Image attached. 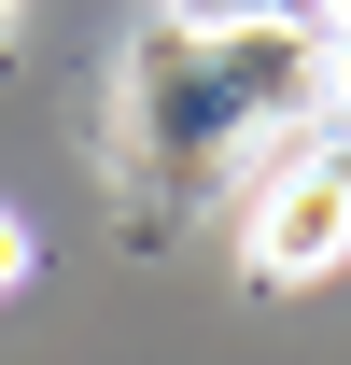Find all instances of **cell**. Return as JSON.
Here are the masks:
<instances>
[{
  "instance_id": "5b68a950",
  "label": "cell",
  "mask_w": 351,
  "mask_h": 365,
  "mask_svg": "<svg viewBox=\"0 0 351 365\" xmlns=\"http://www.w3.org/2000/svg\"><path fill=\"white\" fill-rule=\"evenodd\" d=\"M309 29H323V43H351V0H309Z\"/></svg>"
},
{
  "instance_id": "277c9868",
  "label": "cell",
  "mask_w": 351,
  "mask_h": 365,
  "mask_svg": "<svg viewBox=\"0 0 351 365\" xmlns=\"http://www.w3.org/2000/svg\"><path fill=\"white\" fill-rule=\"evenodd\" d=\"M14 281H29V225L0 211V295H14Z\"/></svg>"
},
{
  "instance_id": "6da1fadb",
  "label": "cell",
  "mask_w": 351,
  "mask_h": 365,
  "mask_svg": "<svg viewBox=\"0 0 351 365\" xmlns=\"http://www.w3.org/2000/svg\"><path fill=\"white\" fill-rule=\"evenodd\" d=\"M309 98H323V43H295V29H155L127 56V140L183 197H211L253 140L295 127Z\"/></svg>"
},
{
  "instance_id": "3957f363",
  "label": "cell",
  "mask_w": 351,
  "mask_h": 365,
  "mask_svg": "<svg viewBox=\"0 0 351 365\" xmlns=\"http://www.w3.org/2000/svg\"><path fill=\"white\" fill-rule=\"evenodd\" d=\"M295 0H183V29H281Z\"/></svg>"
},
{
  "instance_id": "7a4b0ae2",
  "label": "cell",
  "mask_w": 351,
  "mask_h": 365,
  "mask_svg": "<svg viewBox=\"0 0 351 365\" xmlns=\"http://www.w3.org/2000/svg\"><path fill=\"white\" fill-rule=\"evenodd\" d=\"M337 253H351V140H295V155L267 169V197H253L239 267H253V295H295V281H323Z\"/></svg>"
},
{
  "instance_id": "8992f818",
  "label": "cell",
  "mask_w": 351,
  "mask_h": 365,
  "mask_svg": "<svg viewBox=\"0 0 351 365\" xmlns=\"http://www.w3.org/2000/svg\"><path fill=\"white\" fill-rule=\"evenodd\" d=\"M0 29H14V0H0Z\"/></svg>"
}]
</instances>
